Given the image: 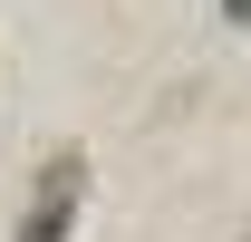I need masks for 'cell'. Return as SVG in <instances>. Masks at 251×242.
I'll return each instance as SVG.
<instances>
[{
  "label": "cell",
  "mask_w": 251,
  "mask_h": 242,
  "mask_svg": "<svg viewBox=\"0 0 251 242\" xmlns=\"http://www.w3.org/2000/svg\"><path fill=\"white\" fill-rule=\"evenodd\" d=\"M222 10H232V20H251V0H222Z\"/></svg>",
  "instance_id": "7a4b0ae2"
},
{
  "label": "cell",
  "mask_w": 251,
  "mask_h": 242,
  "mask_svg": "<svg viewBox=\"0 0 251 242\" xmlns=\"http://www.w3.org/2000/svg\"><path fill=\"white\" fill-rule=\"evenodd\" d=\"M77 194H87V155H49V175H39L29 213H20V242H68V223H77Z\"/></svg>",
  "instance_id": "6da1fadb"
}]
</instances>
